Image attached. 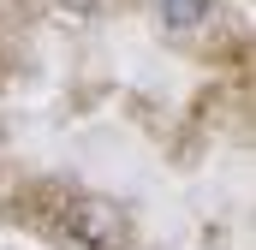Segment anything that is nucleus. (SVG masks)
<instances>
[{
	"label": "nucleus",
	"mask_w": 256,
	"mask_h": 250,
	"mask_svg": "<svg viewBox=\"0 0 256 250\" xmlns=\"http://www.w3.org/2000/svg\"><path fill=\"white\" fill-rule=\"evenodd\" d=\"M72 232H84L90 244H114L120 238V208L114 202H78L72 208Z\"/></svg>",
	"instance_id": "nucleus-1"
},
{
	"label": "nucleus",
	"mask_w": 256,
	"mask_h": 250,
	"mask_svg": "<svg viewBox=\"0 0 256 250\" xmlns=\"http://www.w3.org/2000/svg\"><path fill=\"white\" fill-rule=\"evenodd\" d=\"M208 12V0H161V24L167 30H196Z\"/></svg>",
	"instance_id": "nucleus-2"
}]
</instances>
